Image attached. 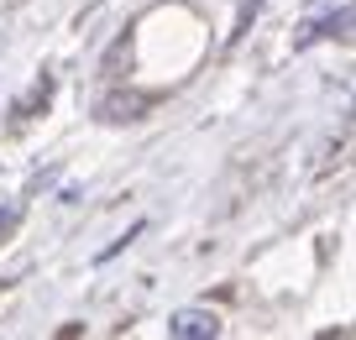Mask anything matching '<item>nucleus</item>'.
<instances>
[{
    "instance_id": "obj_5",
    "label": "nucleus",
    "mask_w": 356,
    "mask_h": 340,
    "mask_svg": "<svg viewBox=\"0 0 356 340\" xmlns=\"http://www.w3.org/2000/svg\"><path fill=\"white\" fill-rule=\"evenodd\" d=\"M257 11H262V0H241V16H236V37L252 26V16H257Z\"/></svg>"
},
{
    "instance_id": "obj_2",
    "label": "nucleus",
    "mask_w": 356,
    "mask_h": 340,
    "mask_svg": "<svg viewBox=\"0 0 356 340\" xmlns=\"http://www.w3.org/2000/svg\"><path fill=\"white\" fill-rule=\"evenodd\" d=\"M168 335L173 340H215L220 335V319H215L210 309H178V314L168 319Z\"/></svg>"
},
{
    "instance_id": "obj_1",
    "label": "nucleus",
    "mask_w": 356,
    "mask_h": 340,
    "mask_svg": "<svg viewBox=\"0 0 356 340\" xmlns=\"http://www.w3.org/2000/svg\"><path fill=\"white\" fill-rule=\"evenodd\" d=\"M147 110H152V95H136V89H115V95H105L100 105H95V115H100L105 126H131V121H142Z\"/></svg>"
},
{
    "instance_id": "obj_4",
    "label": "nucleus",
    "mask_w": 356,
    "mask_h": 340,
    "mask_svg": "<svg viewBox=\"0 0 356 340\" xmlns=\"http://www.w3.org/2000/svg\"><path fill=\"white\" fill-rule=\"evenodd\" d=\"M16 225H22V204H0V241H6Z\"/></svg>"
},
{
    "instance_id": "obj_3",
    "label": "nucleus",
    "mask_w": 356,
    "mask_h": 340,
    "mask_svg": "<svg viewBox=\"0 0 356 340\" xmlns=\"http://www.w3.org/2000/svg\"><path fill=\"white\" fill-rule=\"evenodd\" d=\"M320 37H341V42H351V6H341V11H330L325 22H314V26H304V37H299V47H309V42H320Z\"/></svg>"
}]
</instances>
